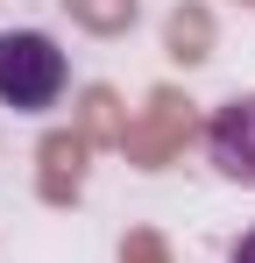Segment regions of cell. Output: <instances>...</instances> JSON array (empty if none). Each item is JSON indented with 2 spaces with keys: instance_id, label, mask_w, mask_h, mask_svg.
Wrapping results in <instances>:
<instances>
[{
  "instance_id": "6da1fadb",
  "label": "cell",
  "mask_w": 255,
  "mask_h": 263,
  "mask_svg": "<svg viewBox=\"0 0 255 263\" xmlns=\"http://www.w3.org/2000/svg\"><path fill=\"white\" fill-rule=\"evenodd\" d=\"M64 86H71V64L42 29H0V107L42 114L64 100Z\"/></svg>"
},
{
  "instance_id": "3957f363",
  "label": "cell",
  "mask_w": 255,
  "mask_h": 263,
  "mask_svg": "<svg viewBox=\"0 0 255 263\" xmlns=\"http://www.w3.org/2000/svg\"><path fill=\"white\" fill-rule=\"evenodd\" d=\"M85 22H99V29H114V22H128L135 14V0H71Z\"/></svg>"
},
{
  "instance_id": "277c9868",
  "label": "cell",
  "mask_w": 255,
  "mask_h": 263,
  "mask_svg": "<svg viewBox=\"0 0 255 263\" xmlns=\"http://www.w3.org/2000/svg\"><path fill=\"white\" fill-rule=\"evenodd\" d=\"M234 263H255V228L241 235V242H234Z\"/></svg>"
},
{
  "instance_id": "7a4b0ae2",
  "label": "cell",
  "mask_w": 255,
  "mask_h": 263,
  "mask_svg": "<svg viewBox=\"0 0 255 263\" xmlns=\"http://www.w3.org/2000/svg\"><path fill=\"white\" fill-rule=\"evenodd\" d=\"M206 149H213V164H220V178L255 185V92L227 100V107L206 121Z\"/></svg>"
}]
</instances>
